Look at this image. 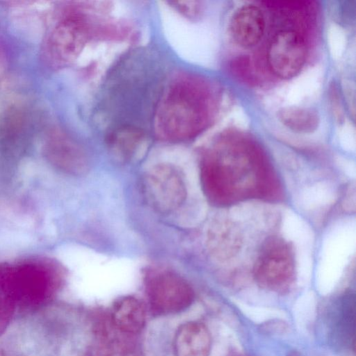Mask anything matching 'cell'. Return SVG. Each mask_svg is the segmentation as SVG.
Here are the masks:
<instances>
[{"mask_svg":"<svg viewBox=\"0 0 356 356\" xmlns=\"http://www.w3.org/2000/svg\"><path fill=\"white\" fill-rule=\"evenodd\" d=\"M211 101L210 90L200 79L184 73L177 75L156 106L157 134L172 141L195 137L209 122Z\"/></svg>","mask_w":356,"mask_h":356,"instance_id":"obj_1","label":"cell"},{"mask_svg":"<svg viewBox=\"0 0 356 356\" xmlns=\"http://www.w3.org/2000/svg\"><path fill=\"white\" fill-rule=\"evenodd\" d=\"M145 288L151 310L156 315L182 312L190 307L194 299L193 291L188 282L169 271L149 275Z\"/></svg>","mask_w":356,"mask_h":356,"instance_id":"obj_2","label":"cell"},{"mask_svg":"<svg viewBox=\"0 0 356 356\" xmlns=\"http://www.w3.org/2000/svg\"><path fill=\"white\" fill-rule=\"evenodd\" d=\"M143 193L147 202L160 212H170L177 209L186 195L180 172L169 165H159L146 175Z\"/></svg>","mask_w":356,"mask_h":356,"instance_id":"obj_3","label":"cell"},{"mask_svg":"<svg viewBox=\"0 0 356 356\" xmlns=\"http://www.w3.org/2000/svg\"><path fill=\"white\" fill-rule=\"evenodd\" d=\"M307 54L306 42L300 33L291 29L282 30L275 35L269 44L268 64L277 76L290 79L301 70Z\"/></svg>","mask_w":356,"mask_h":356,"instance_id":"obj_4","label":"cell"},{"mask_svg":"<svg viewBox=\"0 0 356 356\" xmlns=\"http://www.w3.org/2000/svg\"><path fill=\"white\" fill-rule=\"evenodd\" d=\"M90 19L81 15L62 21L54 29L51 46L55 54L64 61L74 59L95 33Z\"/></svg>","mask_w":356,"mask_h":356,"instance_id":"obj_5","label":"cell"},{"mask_svg":"<svg viewBox=\"0 0 356 356\" xmlns=\"http://www.w3.org/2000/svg\"><path fill=\"white\" fill-rule=\"evenodd\" d=\"M229 27L232 37L238 45L250 47L258 43L264 35V16L259 7L245 5L235 12Z\"/></svg>","mask_w":356,"mask_h":356,"instance_id":"obj_6","label":"cell"},{"mask_svg":"<svg viewBox=\"0 0 356 356\" xmlns=\"http://www.w3.org/2000/svg\"><path fill=\"white\" fill-rule=\"evenodd\" d=\"M211 349V334L203 323L186 322L177 329L174 339L175 356H209Z\"/></svg>","mask_w":356,"mask_h":356,"instance_id":"obj_7","label":"cell"},{"mask_svg":"<svg viewBox=\"0 0 356 356\" xmlns=\"http://www.w3.org/2000/svg\"><path fill=\"white\" fill-rule=\"evenodd\" d=\"M112 319L115 326L126 333L139 332L145 323V311L137 298L125 296L115 302L112 307Z\"/></svg>","mask_w":356,"mask_h":356,"instance_id":"obj_8","label":"cell"},{"mask_svg":"<svg viewBox=\"0 0 356 356\" xmlns=\"http://www.w3.org/2000/svg\"><path fill=\"white\" fill-rule=\"evenodd\" d=\"M334 310L332 323L334 334L343 345L355 348V301L354 294H346Z\"/></svg>","mask_w":356,"mask_h":356,"instance_id":"obj_9","label":"cell"},{"mask_svg":"<svg viewBox=\"0 0 356 356\" xmlns=\"http://www.w3.org/2000/svg\"><path fill=\"white\" fill-rule=\"evenodd\" d=\"M279 118L286 127L298 132H311L316 129L318 123V118L314 111L298 106L282 108Z\"/></svg>","mask_w":356,"mask_h":356,"instance_id":"obj_10","label":"cell"},{"mask_svg":"<svg viewBox=\"0 0 356 356\" xmlns=\"http://www.w3.org/2000/svg\"><path fill=\"white\" fill-rule=\"evenodd\" d=\"M143 138L141 129L131 126H122L108 137V143L115 153L123 157L130 156Z\"/></svg>","mask_w":356,"mask_h":356,"instance_id":"obj_11","label":"cell"},{"mask_svg":"<svg viewBox=\"0 0 356 356\" xmlns=\"http://www.w3.org/2000/svg\"><path fill=\"white\" fill-rule=\"evenodd\" d=\"M174 7L183 15L194 17L199 13V6L196 5L197 2H173Z\"/></svg>","mask_w":356,"mask_h":356,"instance_id":"obj_12","label":"cell"}]
</instances>
